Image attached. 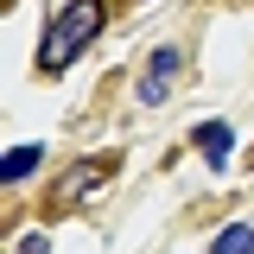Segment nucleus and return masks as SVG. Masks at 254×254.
Listing matches in <instances>:
<instances>
[{
    "mask_svg": "<svg viewBox=\"0 0 254 254\" xmlns=\"http://www.w3.org/2000/svg\"><path fill=\"white\" fill-rule=\"evenodd\" d=\"M197 146H203V159H210V172H229V153H235V133L222 121H203L197 127Z\"/></svg>",
    "mask_w": 254,
    "mask_h": 254,
    "instance_id": "7ed1b4c3",
    "label": "nucleus"
},
{
    "mask_svg": "<svg viewBox=\"0 0 254 254\" xmlns=\"http://www.w3.org/2000/svg\"><path fill=\"white\" fill-rule=\"evenodd\" d=\"M210 254H254V229H248V222L216 229V248H210Z\"/></svg>",
    "mask_w": 254,
    "mask_h": 254,
    "instance_id": "423d86ee",
    "label": "nucleus"
},
{
    "mask_svg": "<svg viewBox=\"0 0 254 254\" xmlns=\"http://www.w3.org/2000/svg\"><path fill=\"white\" fill-rule=\"evenodd\" d=\"M185 70V58H178V45H159L153 58H146V76H140V102L153 108V102H165L172 95V76Z\"/></svg>",
    "mask_w": 254,
    "mask_h": 254,
    "instance_id": "f03ea898",
    "label": "nucleus"
},
{
    "mask_svg": "<svg viewBox=\"0 0 254 254\" xmlns=\"http://www.w3.org/2000/svg\"><path fill=\"white\" fill-rule=\"evenodd\" d=\"M19 254H51V242H45V235H26V242H19Z\"/></svg>",
    "mask_w": 254,
    "mask_h": 254,
    "instance_id": "0eeeda50",
    "label": "nucleus"
},
{
    "mask_svg": "<svg viewBox=\"0 0 254 254\" xmlns=\"http://www.w3.org/2000/svg\"><path fill=\"white\" fill-rule=\"evenodd\" d=\"M95 185H102V165L89 159V165H76V172H70V185L58 190V203H76V197H89Z\"/></svg>",
    "mask_w": 254,
    "mask_h": 254,
    "instance_id": "39448f33",
    "label": "nucleus"
},
{
    "mask_svg": "<svg viewBox=\"0 0 254 254\" xmlns=\"http://www.w3.org/2000/svg\"><path fill=\"white\" fill-rule=\"evenodd\" d=\"M102 19H108V6H102V0H70L58 19L45 26V45H38V70H45V76L70 70V64H76V58H83V51L95 45Z\"/></svg>",
    "mask_w": 254,
    "mask_h": 254,
    "instance_id": "f257e3e1",
    "label": "nucleus"
},
{
    "mask_svg": "<svg viewBox=\"0 0 254 254\" xmlns=\"http://www.w3.org/2000/svg\"><path fill=\"white\" fill-rule=\"evenodd\" d=\"M38 159H45L38 146H13V153L0 159V185H26L32 172H38Z\"/></svg>",
    "mask_w": 254,
    "mask_h": 254,
    "instance_id": "20e7f679",
    "label": "nucleus"
}]
</instances>
